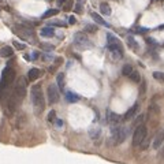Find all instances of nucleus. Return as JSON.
<instances>
[{"instance_id":"nucleus-5","label":"nucleus","mask_w":164,"mask_h":164,"mask_svg":"<svg viewBox=\"0 0 164 164\" xmlns=\"http://www.w3.org/2000/svg\"><path fill=\"white\" fill-rule=\"evenodd\" d=\"M13 30L21 40L26 41V40H30V38L34 37V30L30 29L29 26H25V25H15L13 27Z\"/></svg>"},{"instance_id":"nucleus-4","label":"nucleus","mask_w":164,"mask_h":164,"mask_svg":"<svg viewBox=\"0 0 164 164\" xmlns=\"http://www.w3.org/2000/svg\"><path fill=\"white\" fill-rule=\"evenodd\" d=\"M111 133H112V142L115 145H119L126 140L127 137V127L124 126H120V124H116V126H111Z\"/></svg>"},{"instance_id":"nucleus-2","label":"nucleus","mask_w":164,"mask_h":164,"mask_svg":"<svg viewBox=\"0 0 164 164\" xmlns=\"http://www.w3.org/2000/svg\"><path fill=\"white\" fill-rule=\"evenodd\" d=\"M31 94V103H33V110L34 114L37 116L41 115V112L44 111L45 108V98H44V93H43V88L41 85H33L30 90Z\"/></svg>"},{"instance_id":"nucleus-13","label":"nucleus","mask_w":164,"mask_h":164,"mask_svg":"<svg viewBox=\"0 0 164 164\" xmlns=\"http://www.w3.org/2000/svg\"><path fill=\"white\" fill-rule=\"evenodd\" d=\"M163 142H164V131H159V133L156 134V137L155 140H153V149H159L161 145H163Z\"/></svg>"},{"instance_id":"nucleus-14","label":"nucleus","mask_w":164,"mask_h":164,"mask_svg":"<svg viewBox=\"0 0 164 164\" xmlns=\"http://www.w3.org/2000/svg\"><path fill=\"white\" fill-rule=\"evenodd\" d=\"M40 34L43 37H53L55 36V29L52 26H45L40 30Z\"/></svg>"},{"instance_id":"nucleus-23","label":"nucleus","mask_w":164,"mask_h":164,"mask_svg":"<svg viewBox=\"0 0 164 164\" xmlns=\"http://www.w3.org/2000/svg\"><path fill=\"white\" fill-rule=\"evenodd\" d=\"M89 134H90L92 140H97L100 137V134H101V130H100V127H93V129H90Z\"/></svg>"},{"instance_id":"nucleus-42","label":"nucleus","mask_w":164,"mask_h":164,"mask_svg":"<svg viewBox=\"0 0 164 164\" xmlns=\"http://www.w3.org/2000/svg\"><path fill=\"white\" fill-rule=\"evenodd\" d=\"M160 1H164V0H160Z\"/></svg>"},{"instance_id":"nucleus-6","label":"nucleus","mask_w":164,"mask_h":164,"mask_svg":"<svg viewBox=\"0 0 164 164\" xmlns=\"http://www.w3.org/2000/svg\"><path fill=\"white\" fill-rule=\"evenodd\" d=\"M147 135H148V129L145 124H141V126L135 127L133 134V147H140L142 144V141L147 138Z\"/></svg>"},{"instance_id":"nucleus-15","label":"nucleus","mask_w":164,"mask_h":164,"mask_svg":"<svg viewBox=\"0 0 164 164\" xmlns=\"http://www.w3.org/2000/svg\"><path fill=\"white\" fill-rule=\"evenodd\" d=\"M92 18H93V19H94V22H96V23H98V25H101V26H105V27H111V25H110V23H108V22H105V21H104V19H103V18L100 17L98 14H96V13H92Z\"/></svg>"},{"instance_id":"nucleus-30","label":"nucleus","mask_w":164,"mask_h":164,"mask_svg":"<svg viewBox=\"0 0 164 164\" xmlns=\"http://www.w3.org/2000/svg\"><path fill=\"white\" fill-rule=\"evenodd\" d=\"M40 47H41V49H44V51H48V52H52L53 49H55V47H53L52 44H41Z\"/></svg>"},{"instance_id":"nucleus-37","label":"nucleus","mask_w":164,"mask_h":164,"mask_svg":"<svg viewBox=\"0 0 164 164\" xmlns=\"http://www.w3.org/2000/svg\"><path fill=\"white\" fill-rule=\"evenodd\" d=\"M147 43H148L149 45H157V44L155 43V40H153V38H147Z\"/></svg>"},{"instance_id":"nucleus-12","label":"nucleus","mask_w":164,"mask_h":164,"mask_svg":"<svg viewBox=\"0 0 164 164\" xmlns=\"http://www.w3.org/2000/svg\"><path fill=\"white\" fill-rule=\"evenodd\" d=\"M41 75H43V71H41L40 68H30L29 73H27V81L33 82V81L38 80Z\"/></svg>"},{"instance_id":"nucleus-17","label":"nucleus","mask_w":164,"mask_h":164,"mask_svg":"<svg viewBox=\"0 0 164 164\" xmlns=\"http://www.w3.org/2000/svg\"><path fill=\"white\" fill-rule=\"evenodd\" d=\"M85 3H86V0H75V3H74V11L77 14H82Z\"/></svg>"},{"instance_id":"nucleus-32","label":"nucleus","mask_w":164,"mask_h":164,"mask_svg":"<svg viewBox=\"0 0 164 164\" xmlns=\"http://www.w3.org/2000/svg\"><path fill=\"white\" fill-rule=\"evenodd\" d=\"M14 47L17 49H19V51H23V49L26 48V45L22 44V43H19V41H14Z\"/></svg>"},{"instance_id":"nucleus-29","label":"nucleus","mask_w":164,"mask_h":164,"mask_svg":"<svg viewBox=\"0 0 164 164\" xmlns=\"http://www.w3.org/2000/svg\"><path fill=\"white\" fill-rule=\"evenodd\" d=\"M153 78L164 84V73H160V71H155V73H153Z\"/></svg>"},{"instance_id":"nucleus-24","label":"nucleus","mask_w":164,"mask_h":164,"mask_svg":"<svg viewBox=\"0 0 164 164\" xmlns=\"http://www.w3.org/2000/svg\"><path fill=\"white\" fill-rule=\"evenodd\" d=\"M58 14H59V10L58 8L48 10V11H45V13H44L43 18H44V19H47V18H52V17H55V15H58Z\"/></svg>"},{"instance_id":"nucleus-36","label":"nucleus","mask_w":164,"mask_h":164,"mask_svg":"<svg viewBox=\"0 0 164 164\" xmlns=\"http://www.w3.org/2000/svg\"><path fill=\"white\" fill-rule=\"evenodd\" d=\"M145 89H147V82L144 81V82H142V85H141V94L145 93Z\"/></svg>"},{"instance_id":"nucleus-27","label":"nucleus","mask_w":164,"mask_h":164,"mask_svg":"<svg viewBox=\"0 0 164 164\" xmlns=\"http://www.w3.org/2000/svg\"><path fill=\"white\" fill-rule=\"evenodd\" d=\"M133 67L130 66V64H126V66H123V68H122V74L123 75H126V77H129L131 73H133Z\"/></svg>"},{"instance_id":"nucleus-8","label":"nucleus","mask_w":164,"mask_h":164,"mask_svg":"<svg viewBox=\"0 0 164 164\" xmlns=\"http://www.w3.org/2000/svg\"><path fill=\"white\" fill-rule=\"evenodd\" d=\"M47 94H48V101L51 104H56L60 100V93H59V88L56 84L49 85L48 90H47Z\"/></svg>"},{"instance_id":"nucleus-38","label":"nucleus","mask_w":164,"mask_h":164,"mask_svg":"<svg viewBox=\"0 0 164 164\" xmlns=\"http://www.w3.org/2000/svg\"><path fill=\"white\" fill-rule=\"evenodd\" d=\"M37 58H38V52H33V53H31V56H30L31 60H36Z\"/></svg>"},{"instance_id":"nucleus-9","label":"nucleus","mask_w":164,"mask_h":164,"mask_svg":"<svg viewBox=\"0 0 164 164\" xmlns=\"http://www.w3.org/2000/svg\"><path fill=\"white\" fill-rule=\"evenodd\" d=\"M107 48H108V51L112 53V56H114L115 59H122L123 58V48H122L120 43H118V44L107 45Z\"/></svg>"},{"instance_id":"nucleus-10","label":"nucleus","mask_w":164,"mask_h":164,"mask_svg":"<svg viewBox=\"0 0 164 164\" xmlns=\"http://www.w3.org/2000/svg\"><path fill=\"white\" fill-rule=\"evenodd\" d=\"M105 116H107V122L111 124V126H116V124H119L120 116L118 115V114H115V112H112L111 110H107Z\"/></svg>"},{"instance_id":"nucleus-3","label":"nucleus","mask_w":164,"mask_h":164,"mask_svg":"<svg viewBox=\"0 0 164 164\" xmlns=\"http://www.w3.org/2000/svg\"><path fill=\"white\" fill-rule=\"evenodd\" d=\"M15 81V70L13 67H6L1 73V80H0V100L4 97V92L14 84Z\"/></svg>"},{"instance_id":"nucleus-28","label":"nucleus","mask_w":164,"mask_h":164,"mask_svg":"<svg viewBox=\"0 0 164 164\" xmlns=\"http://www.w3.org/2000/svg\"><path fill=\"white\" fill-rule=\"evenodd\" d=\"M144 120H145V115H138L137 119L134 120L133 126H134V127H138V126H141V124H144Z\"/></svg>"},{"instance_id":"nucleus-11","label":"nucleus","mask_w":164,"mask_h":164,"mask_svg":"<svg viewBox=\"0 0 164 164\" xmlns=\"http://www.w3.org/2000/svg\"><path fill=\"white\" fill-rule=\"evenodd\" d=\"M138 110H140V105H138V104H134L133 107H130L129 110H127V112L124 114L123 119L124 120H130V119H133V118H135Z\"/></svg>"},{"instance_id":"nucleus-7","label":"nucleus","mask_w":164,"mask_h":164,"mask_svg":"<svg viewBox=\"0 0 164 164\" xmlns=\"http://www.w3.org/2000/svg\"><path fill=\"white\" fill-rule=\"evenodd\" d=\"M74 44L81 49L90 48V47H92V43H90V40L85 36V33H75V34H74Z\"/></svg>"},{"instance_id":"nucleus-35","label":"nucleus","mask_w":164,"mask_h":164,"mask_svg":"<svg viewBox=\"0 0 164 164\" xmlns=\"http://www.w3.org/2000/svg\"><path fill=\"white\" fill-rule=\"evenodd\" d=\"M147 30H148L147 27H137V29H135L134 31H135V33H145Z\"/></svg>"},{"instance_id":"nucleus-43","label":"nucleus","mask_w":164,"mask_h":164,"mask_svg":"<svg viewBox=\"0 0 164 164\" xmlns=\"http://www.w3.org/2000/svg\"><path fill=\"white\" fill-rule=\"evenodd\" d=\"M0 1H1V0H0Z\"/></svg>"},{"instance_id":"nucleus-20","label":"nucleus","mask_w":164,"mask_h":164,"mask_svg":"<svg viewBox=\"0 0 164 164\" xmlns=\"http://www.w3.org/2000/svg\"><path fill=\"white\" fill-rule=\"evenodd\" d=\"M56 85H58L59 90H63V88H64V74H63V73H59V74H58V78H56Z\"/></svg>"},{"instance_id":"nucleus-41","label":"nucleus","mask_w":164,"mask_h":164,"mask_svg":"<svg viewBox=\"0 0 164 164\" xmlns=\"http://www.w3.org/2000/svg\"><path fill=\"white\" fill-rule=\"evenodd\" d=\"M161 156H163V157H164V148H163V152H161Z\"/></svg>"},{"instance_id":"nucleus-34","label":"nucleus","mask_w":164,"mask_h":164,"mask_svg":"<svg viewBox=\"0 0 164 164\" xmlns=\"http://www.w3.org/2000/svg\"><path fill=\"white\" fill-rule=\"evenodd\" d=\"M75 22H77V18L74 17V15H70V18H68V23H70V25H74Z\"/></svg>"},{"instance_id":"nucleus-31","label":"nucleus","mask_w":164,"mask_h":164,"mask_svg":"<svg viewBox=\"0 0 164 164\" xmlns=\"http://www.w3.org/2000/svg\"><path fill=\"white\" fill-rule=\"evenodd\" d=\"M86 31H90V33H94V31H97V26H94V25H85L84 27Z\"/></svg>"},{"instance_id":"nucleus-21","label":"nucleus","mask_w":164,"mask_h":164,"mask_svg":"<svg viewBox=\"0 0 164 164\" xmlns=\"http://www.w3.org/2000/svg\"><path fill=\"white\" fill-rule=\"evenodd\" d=\"M58 4L59 7H62L63 6V10H70L71 8V6H73V0H59L58 1Z\"/></svg>"},{"instance_id":"nucleus-40","label":"nucleus","mask_w":164,"mask_h":164,"mask_svg":"<svg viewBox=\"0 0 164 164\" xmlns=\"http://www.w3.org/2000/svg\"><path fill=\"white\" fill-rule=\"evenodd\" d=\"M56 124H58L59 127H60V126H63V122L60 119H58V120H56Z\"/></svg>"},{"instance_id":"nucleus-39","label":"nucleus","mask_w":164,"mask_h":164,"mask_svg":"<svg viewBox=\"0 0 164 164\" xmlns=\"http://www.w3.org/2000/svg\"><path fill=\"white\" fill-rule=\"evenodd\" d=\"M52 26H63V23L62 22H53V23H51Z\"/></svg>"},{"instance_id":"nucleus-26","label":"nucleus","mask_w":164,"mask_h":164,"mask_svg":"<svg viewBox=\"0 0 164 164\" xmlns=\"http://www.w3.org/2000/svg\"><path fill=\"white\" fill-rule=\"evenodd\" d=\"M127 45H129L131 49H138V44L135 43L133 36H129V37H127Z\"/></svg>"},{"instance_id":"nucleus-18","label":"nucleus","mask_w":164,"mask_h":164,"mask_svg":"<svg viewBox=\"0 0 164 164\" xmlns=\"http://www.w3.org/2000/svg\"><path fill=\"white\" fill-rule=\"evenodd\" d=\"M64 98H66L68 103H77L78 100H80V96H78L77 93H73V92H66Z\"/></svg>"},{"instance_id":"nucleus-19","label":"nucleus","mask_w":164,"mask_h":164,"mask_svg":"<svg viewBox=\"0 0 164 164\" xmlns=\"http://www.w3.org/2000/svg\"><path fill=\"white\" fill-rule=\"evenodd\" d=\"M100 11H101L103 15H111V7H110V4L108 3H105V1H103L101 4H100Z\"/></svg>"},{"instance_id":"nucleus-25","label":"nucleus","mask_w":164,"mask_h":164,"mask_svg":"<svg viewBox=\"0 0 164 164\" xmlns=\"http://www.w3.org/2000/svg\"><path fill=\"white\" fill-rule=\"evenodd\" d=\"M129 78L133 81V82H135V84H138V82L141 81V75H140V73H138V71H135V70H133V73L129 75Z\"/></svg>"},{"instance_id":"nucleus-33","label":"nucleus","mask_w":164,"mask_h":164,"mask_svg":"<svg viewBox=\"0 0 164 164\" xmlns=\"http://www.w3.org/2000/svg\"><path fill=\"white\" fill-rule=\"evenodd\" d=\"M48 120L49 122H55V120H56V112L55 111H51L48 114Z\"/></svg>"},{"instance_id":"nucleus-16","label":"nucleus","mask_w":164,"mask_h":164,"mask_svg":"<svg viewBox=\"0 0 164 164\" xmlns=\"http://www.w3.org/2000/svg\"><path fill=\"white\" fill-rule=\"evenodd\" d=\"M13 53H14V49L13 47H3L1 48V51H0V56L1 58H10V56H13Z\"/></svg>"},{"instance_id":"nucleus-1","label":"nucleus","mask_w":164,"mask_h":164,"mask_svg":"<svg viewBox=\"0 0 164 164\" xmlns=\"http://www.w3.org/2000/svg\"><path fill=\"white\" fill-rule=\"evenodd\" d=\"M27 92V78L25 77H19L15 81V85L13 88V93L10 94L8 103H7V114L13 115L14 111L17 110V107L22 103Z\"/></svg>"},{"instance_id":"nucleus-22","label":"nucleus","mask_w":164,"mask_h":164,"mask_svg":"<svg viewBox=\"0 0 164 164\" xmlns=\"http://www.w3.org/2000/svg\"><path fill=\"white\" fill-rule=\"evenodd\" d=\"M118 43H120L118 37H115V36L112 34V33H107V45H110V44H118Z\"/></svg>"}]
</instances>
